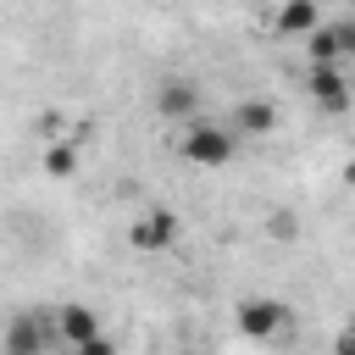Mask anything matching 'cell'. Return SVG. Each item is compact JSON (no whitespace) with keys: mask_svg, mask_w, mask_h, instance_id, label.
<instances>
[{"mask_svg":"<svg viewBox=\"0 0 355 355\" xmlns=\"http://www.w3.org/2000/svg\"><path fill=\"white\" fill-rule=\"evenodd\" d=\"M227 128H233L239 139H266V133L277 128V105H272V100H244Z\"/></svg>","mask_w":355,"mask_h":355,"instance_id":"cell-8","label":"cell"},{"mask_svg":"<svg viewBox=\"0 0 355 355\" xmlns=\"http://www.w3.org/2000/svg\"><path fill=\"white\" fill-rule=\"evenodd\" d=\"M305 89H311V100L322 105V111H349L355 105V89H349V78H344V67L333 61V67H311L305 72Z\"/></svg>","mask_w":355,"mask_h":355,"instance_id":"cell-6","label":"cell"},{"mask_svg":"<svg viewBox=\"0 0 355 355\" xmlns=\"http://www.w3.org/2000/svg\"><path fill=\"white\" fill-rule=\"evenodd\" d=\"M194 355H211V349H194Z\"/></svg>","mask_w":355,"mask_h":355,"instance_id":"cell-15","label":"cell"},{"mask_svg":"<svg viewBox=\"0 0 355 355\" xmlns=\"http://www.w3.org/2000/svg\"><path fill=\"white\" fill-rule=\"evenodd\" d=\"M344 55H355V28L349 22H322V28L305 33V61L311 67H333Z\"/></svg>","mask_w":355,"mask_h":355,"instance_id":"cell-5","label":"cell"},{"mask_svg":"<svg viewBox=\"0 0 355 355\" xmlns=\"http://www.w3.org/2000/svg\"><path fill=\"white\" fill-rule=\"evenodd\" d=\"M72 355H116V344H111L105 333H94V338H83V344H72Z\"/></svg>","mask_w":355,"mask_h":355,"instance_id":"cell-12","label":"cell"},{"mask_svg":"<svg viewBox=\"0 0 355 355\" xmlns=\"http://www.w3.org/2000/svg\"><path fill=\"white\" fill-rule=\"evenodd\" d=\"M333 355H355V322H349V327L333 338Z\"/></svg>","mask_w":355,"mask_h":355,"instance_id":"cell-14","label":"cell"},{"mask_svg":"<svg viewBox=\"0 0 355 355\" xmlns=\"http://www.w3.org/2000/svg\"><path fill=\"white\" fill-rule=\"evenodd\" d=\"M178 155L189 161V166H227L233 155H239V133L233 128H222V122H183V133H178Z\"/></svg>","mask_w":355,"mask_h":355,"instance_id":"cell-1","label":"cell"},{"mask_svg":"<svg viewBox=\"0 0 355 355\" xmlns=\"http://www.w3.org/2000/svg\"><path fill=\"white\" fill-rule=\"evenodd\" d=\"M178 233H183L178 211H166V205H150L144 216H133V227H128V244H133V250H144V255H155V250H172V244H178Z\"/></svg>","mask_w":355,"mask_h":355,"instance_id":"cell-4","label":"cell"},{"mask_svg":"<svg viewBox=\"0 0 355 355\" xmlns=\"http://www.w3.org/2000/svg\"><path fill=\"white\" fill-rule=\"evenodd\" d=\"M78 172V144L72 139H50L44 144V178H72Z\"/></svg>","mask_w":355,"mask_h":355,"instance_id":"cell-11","label":"cell"},{"mask_svg":"<svg viewBox=\"0 0 355 355\" xmlns=\"http://www.w3.org/2000/svg\"><path fill=\"white\" fill-rule=\"evenodd\" d=\"M233 322H239V333H244V338L266 344V338H277V333L288 327V305H283V300H272V294H250V300H239Z\"/></svg>","mask_w":355,"mask_h":355,"instance_id":"cell-3","label":"cell"},{"mask_svg":"<svg viewBox=\"0 0 355 355\" xmlns=\"http://www.w3.org/2000/svg\"><path fill=\"white\" fill-rule=\"evenodd\" d=\"M55 333H61V344H83V338H94V333H105V327H100V311H89V305H61V311H55Z\"/></svg>","mask_w":355,"mask_h":355,"instance_id":"cell-10","label":"cell"},{"mask_svg":"<svg viewBox=\"0 0 355 355\" xmlns=\"http://www.w3.org/2000/svg\"><path fill=\"white\" fill-rule=\"evenodd\" d=\"M39 139H44V144L61 139V111H44V116H39Z\"/></svg>","mask_w":355,"mask_h":355,"instance_id":"cell-13","label":"cell"},{"mask_svg":"<svg viewBox=\"0 0 355 355\" xmlns=\"http://www.w3.org/2000/svg\"><path fill=\"white\" fill-rule=\"evenodd\" d=\"M272 28L283 39H305L311 28H322V11H316V0H283L277 17H272Z\"/></svg>","mask_w":355,"mask_h":355,"instance_id":"cell-9","label":"cell"},{"mask_svg":"<svg viewBox=\"0 0 355 355\" xmlns=\"http://www.w3.org/2000/svg\"><path fill=\"white\" fill-rule=\"evenodd\" d=\"M155 105H161L166 122H194V111H200V89H194L189 78H172V83H161Z\"/></svg>","mask_w":355,"mask_h":355,"instance_id":"cell-7","label":"cell"},{"mask_svg":"<svg viewBox=\"0 0 355 355\" xmlns=\"http://www.w3.org/2000/svg\"><path fill=\"white\" fill-rule=\"evenodd\" d=\"M55 344H61V333H55L50 311H17L6 322V355H50Z\"/></svg>","mask_w":355,"mask_h":355,"instance_id":"cell-2","label":"cell"}]
</instances>
